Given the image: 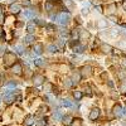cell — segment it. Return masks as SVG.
<instances>
[{
  "mask_svg": "<svg viewBox=\"0 0 126 126\" xmlns=\"http://www.w3.org/2000/svg\"><path fill=\"white\" fill-rule=\"evenodd\" d=\"M81 78H82L81 72H75V73L72 75V81H73V83H78V82L81 81Z\"/></svg>",
  "mask_w": 126,
  "mask_h": 126,
  "instance_id": "cell-10",
  "label": "cell"
},
{
  "mask_svg": "<svg viewBox=\"0 0 126 126\" xmlns=\"http://www.w3.org/2000/svg\"><path fill=\"white\" fill-rule=\"evenodd\" d=\"M72 121H73V117H72V116H69V115H67V116H64V117L62 119V122L66 126L72 125Z\"/></svg>",
  "mask_w": 126,
  "mask_h": 126,
  "instance_id": "cell-12",
  "label": "cell"
},
{
  "mask_svg": "<svg viewBox=\"0 0 126 126\" xmlns=\"http://www.w3.org/2000/svg\"><path fill=\"white\" fill-rule=\"evenodd\" d=\"M34 40H35V38H34L33 34H28V35L25 37V43H27V44H32Z\"/></svg>",
  "mask_w": 126,
  "mask_h": 126,
  "instance_id": "cell-17",
  "label": "cell"
},
{
  "mask_svg": "<svg viewBox=\"0 0 126 126\" xmlns=\"http://www.w3.org/2000/svg\"><path fill=\"white\" fill-rule=\"evenodd\" d=\"M125 94H126V91H125Z\"/></svg>",
  "mask_w": 126,
  "mask_h": 126,
  "instance_id": "cell-51",
  "label": "cell"
},
{
  "mask_svg": "<svg viewBox=\"0 0 126 126\" xmlns=\"http://www.w3.org/2000/svg\"><path fill=\"white\" fill-rule=\"evenodd\" d=\"M98 116H100V110H98V109H93V110L90 112V120H92V121H94Z\"/></svg>",
  "mask_w": 126,
  "mask_h": 126,
  "instance_id": "cell-7",
  "label": "cell"
},
{
  "mask_svg": "<svg viewBox=\"0 0 126 126\" xmlns=\"http://www.w3.org/2000/svg\"><path fill=\"white\" fill-rule=\"evenodd\" d=\"M52 9H53V3H52V1H46V10L50 12Z\"/></svg>",
  "mask_w": 126,
  "mask_h": 126,
  "instance_id": "cell-28",
  "label": "cell"
},
{
  "mask_svg": "<svg viewBox=\"0 0 126 126\" xmlns=\"http://www.w3.org/2000/svg\"><path fill=\"white\" fill-rule=\"evenodd\" d=\"M122 90H126V83H124V85H122Z\"/></svg>",
  "mask_w": 126,
  "mask_h": 126,
  "instance_id": "cell-44",
  "label": "cell"
},
{
  "mask_svg": "<svg viewBox=\"0 0 126 126\" xmlns=\"http://www.w3.org/2000/svg\"><path fill=\"white\" fill-rule=\"evenodd\" d=\"M81 75H82V77H90L92 75V67L91 66H83L81 68Z\"/></svg>",
  "mask_w": 126,
  "mask_h": 126,
  "instance_id": "cell-4",
  "label": "cell"
},
{
  "mask_svg": "<svg viewBox=\"0 0 126 126\" xmlns=\"http://www.w3.org/2000/svg\"><path fill=\"white\" fill-rule=\"evenodd\" d=\"M113 115L116 117H120V116H122V115H124V109L120 106V105H116V106L113 107Z\"/></svg>",
  "mask_w": 126,
  "mask_h": 126,
  "instance_id": "cell-6",
  "label": "cell"
},
{
  "mask_svg": "<svg viewBox=\"0 0 126 126\" xmlns=\"http://www.w3.org/2000/svg\"><path fill=\"white\" fill-rule=\"evenodd\" d=\"M53 117H54V120H57V121H61V120L63 119V116H62V113H61L59 111L54 112V115H53Z\"/></svg>",
  "mask_w": 126,
  "mask_h": 126,
  "instance_id": "cell-26",
  "label": "cell"
},
{
  "mask_svg": "<svg viewBox=\"0 0 126 126\" xmlns=\"http://www.w3.org/2000/svg\"><path fill=\"white\" fill-rule=\"evenodd\" d=\"M122 8H124V9H125V10H126V0H125V1H124V3H122Z\"/></svg>",
  "mask_w": 126,
  "mask_h": 126,
  "instance_id": "cell-43",
  "label": "cell"
},
{
  "mask_svg": "<svg viewBox=\"0 0 126 126\" xmlns=\"http://www.w3.org/2000/svg\"><path fill=\"white\" fill-rule=\"evenodd\" d=\"M9 9H10V12H12L13 14H19L20 13V5L19 4H14L13 3L12 5H10Z\"/></svg>",
  "mask_w": 126,
  "mask_h": 126,
  "instance_id": "cell-9",
  "label": "cell"
},
{
  "mask_svg": "<svg viewBox=\"0 0 126 126\" xmlns=\"http://www.w3.org/2000/svg\"><path fill=\"white\" fill-rule=\"evenodd\" d=\"M58 46H59V47H63V46H64V40L59 39V40H58Z\"/></svg>",
  "mask_w": 126,
  "mask_h": 126,
  "instance_id": "cell-37",
  "label": "cell"
},
{
  "mask_svg": "<svg viewBox=\"0 0 126 126\" xmlns=\"http://www.w3.org/2000/svg\"><path fill=\"white\" fill-rule=\"evenodd\" d=\"M61 105H62L63 107H73V105H72L68 100H62V101H61Z\"/></svg>",
  "mask_w": 126,
  "mask_h": 126,
  "instance_id": "cell-21",
  "label": "cell"
},
{
  "mask_svg": "<svg viewBox=\"0 0 126 126\" xmlns=\"http://www.w3.org/2000/svg\"><path fill=\"white\" fill-rule=\"evenodd\" d=\"M75 83H73V81H72V78H67L66 81H64V86L67 87V88H69V87H72Z\"/></svg>",
  "mask_w": 126,
  "mask_h": 126,
  "instance_id": "cell-23",
  "label": "cell"
},
{
  "mask_svg": "<svg viewBox=\"0 0 126 126\" xmlns=\"http://www.w3.org/2000/svg\"><path fill=\"white\" fill-rule=\"evenodd\" d=\"M4 58H5V61H4L5 67H10L12 64H15L16 58H15V54H14V53H12V52H6L5 56H4Z\"/></svg>",
  "mask_w": 126,
  "mask_h": 126,
  "instance_id": "cell-2",
  "label": "cell"
},
{
  "mask_svg": "<svg viewBox=\"0 0 126 126\" xmlns=\"http://www.w3.org/2000/svg\"><path fill=\"white\" fill-rule=\"evenodd\" d=\"M46 90L48 92H50V90H52V85H50V83H47V85H46Z\"/></svg>",
  "mask_w": 126,
  "mask_h": 126,
  "instance_id": "cell-36",
  "label": "cell"
},
{
  "mask_svg": "<svg viewBox=\"0 0 126 126\" xmlns=\"http://www.w3.org/2000/svg\"><path fill=\"white\" fill-rule=\"evenodd\" d=\"M122 63H124V66H125V67H126V58H125V59H124V62H122Z\"/></svg>",
  "mask_w": 126,
  "mask_h": 126,
  "instance_id": "cell-46",
  "label": "cell"
},
{
  "mask_svg": "<svg viewBox=\"0 0 126 126\" xmlns=\"http://www.w3.org/2000/svg\"><path fill=\"white\" fill-rule=\"evenodd\" d=\"M102 50L105 52V53H110V52H111V47L107 46V44H105V46H102Z\"/></svg>",
  "mask_w": 126,
  "mask_h": 126,
  "instance_id": "cell-30",
  "label": "cell"
},
{
  "mask_svg": "<svg viewBox=\"0 0 126 126\" xmlns=\"http://www.w3.org/2000/svg\"><path fill=\"white\" fill-rule=\"evenodd\" d=\"M124 115H126V109H124Z\"/></svg>",
  "mask_w": 126,
  "mask_h": 126,
  "instance_id": "cell-47",
  "label": "cell"
},
{
  "mask_svg": "<svg viewBox=\"0 0 126 126\" xmlns=\"http://www.w3.org/2000/svg\"><path fill=\"white\" fill-rule=\"evenodd\" d=\"M20 3H22L23 5H25V6H29V5H30V1H29V0H20Z\"/></svg>",
  "mask_w": 126,
  "mask_h": 126,
  "instance_id": "cell-34",
  "label": "cell"
},
{
  "mask_svg": "<svg viewBox=\"0 0 126 126\" xmlns=\"http://www.w3.org/2000/svg\"><path fill=\"white\" fill-rule=\"evenodd\" d=\"M33 124H34V117L32 116V115H29V116L25 119V125L27 126H32Z\"/></svg>",
  "mask_w": 126,
  "mask_h": 126,
  "instance_id": "cell-19",
  "label": "cell"
},
{
  "mask_svg": "<svg viewBox=\"0 0 126 126\" xmlns=\"http://www.w3.org/2000/svg\"><path fill=\"white\" fill-rule=\"evenodd\" d=\"M47 27V29H49V30H54V25H46Z\"/></svg>",
  "mask_w": 126,
  "mask_h": 126,
  "instance_id": "cell-39",
  "label": "cell"
},
{
  "mask_svg": "<svg viewBox=\"0 0 126 126\" xmlns=\"http://www.w3.org/2000/svg\"><path fill=\"white\" fill-rule=\"evenodd\" d=\"M119 78L122 79V81L126 79V73H125V71H119Z\"/></svg>",
  "mask_w": 126,
  "mask_h": 126,
  "instance_id": "cell-29",
  "label": "cell"
},
{
  "mask_svg": "<svg viewBox=\"0 0 126 126\" xmlns=\"http://www.w3.org/2000/svg\"><path fill=\"white\" fill-rule=\"evenodd\" d=\"M72 126H81V120L79 119L75 120V122H72Z\"/></svg>",
  "mask_w": 126,
  "mask_h": 126,
  "instance_id": "cell-33",
  "label": "cell"
},
{
  "mask_svg": "<svg viewBox=\"0 0 126 126\" xmlns=\"http://www.w3.org/2000/svg\"><path fill=\"white\" fill-rule=\"evenodd\" d=\"M106 27H107V22H106V20H103V19L98 20V23H97V28L98 29H105Z\"/></svg>",
  "mask_w": 126,
  "mask_h": 126,
  "instance_id": "cell-16",
  "label": "cell"
},
{
  "mask_svg": "<svg viewBox=\"0 0 126 126\" xmlns=\"http://www.w3.org/2000/svg\"><path fill=\"white\" fill-rule=\"evenodd\" d=\"M12 1H15V0H12Z\"/></svg>",
  "mask_w": 126,
  "mask_h": 126,
  "instance_id": "cell-50",
  "label": "cell"
},
{
  "mask_svg": "<svg viewBox=\"0 0 126 126\" xmlns=\"http://www.w3.org/2000/svg\"><path fill=\"white\" fill-rule=\"evenodd\" d=\"M71 46H72L73 52H75V53H82V52L85 50V47H83L82 44H78L77 40H73L72 43H71Z\"/></svg>",
  "mask_w": 126,
  "mask_h": 126,
  "instance_id": "cell-3",
  "label": "cell"
},
{
  "mask_svg": "<svg viewBox=\"0 0 126 126\" xmlns=\"http://www.w3.org/2000/svg\"><path fill=\"white\" fill-rule=\"evenodd\" d=\"M1 35H3V30H1V28H0V38H1Z\"/></svg>",
  "mask_w": 126,
  "mask_h": 126,
  "instance_id": "cell-45",
  "label": "cell"
},
{
  "mask_svg": "<svg viewBox=\"0 0 126 126\" xmlns=\"http://www.w3.org/2000/svg\"><path fill=\"white\" fill-rule=\"evenodd\" d=\"M5 49H4V47H0V57H4L5 56Z\"/></svg>",
  "mask_w": 126,
  "mask_h": 126,
  "instance_id": "cell-35",
  "label": "cell"
},
{
  "mask_svg": "<svg viewBox=\"0 0 126 126\" xmlns=\"http://www.w3.org/2000/svg\"><path fill=\"white\" fill-rule=\"evenodd\" d=\"M24 16L30 19V18H34V16H35V14H34L33 12H30V10H25V12H24Z\"/></svg>",
  "mask_w": 126,
  "mask_h": 126,
  "instance_id": "cell-24",
  "label": "cell"
},
{
  "mask_svg": "<svg viewBox=\"0 0 126 126\" xmlns=\"http://www.w3.org/2000/svg\"><path fill=\"white\" fill-rule=\"evenodd\" d=\"M4 82H3V75H0V86H3Z\"/></svg>",
  "mask_w": 126,
  "mask_h": 126,
  "instance_id": "cell-40",
  "label": "cell"
},
{
  "mask_svg": "<svg viewBox=\"0 0 126 126\" xmlns=\"http://www.w3.org/2000/svg\"><path fill=\"white\" fill-rule=\"evenodd\" d=\"M34 64L37 67H44V61L42 59V58H35L34 59Z\"/></svg>",
  "mask_w": 126,
  "mask_h": 126,
  "instance_id": "cell-18",
  "label": "cell"
},
{
  "mask_svg": "<svg viewBox=\"0 0 126 126\" xmlns=\"http://www.w3.org/2000/svg\"><path fill=\"white\" fill-rule=\"evenodd\" d=\"M56 19H57V22H58L61 25H67V24L69 23L71 16H69L68 13H59V14L56 16Z\"/></svg>",
  "mask_w": 126,
  "mask_h": 126,
  "instance_id": "cell-1",
  "label": "cell"
},
{
  "mask_svg": "<svg viewBox=\"0 0 126 126\" xmlns=\"http://www.w3.org/2000/svg\"><path fill=\"white\" fill-rule=\"evenodd\" d=\"M8 86H9V87H15L16 85H15V83H14V82H10V83H9V85H8Z\"/></svg>",
  "mask_w": 126,
  "mask_h": 126,
  "instance_id": "cell-42",
  "label": "cell"
},
{
  "mask_svg": "<svg viewBox=\"0 0 126 126\" xmlns=\"http://www.w3.org/2000/svg\"><path fill=\"white\" fill-rule=\"evenodd\" d=\"M44 81H46V78L42 76V75H35V76L33 77V83H34L35 86H40Z\"/></svg>",
  "mask_w": 126,
  "mask_h": 126,
  "instance_id": "cell-5",
  "label": "cell"
},
{
  "mask_svg": "<svg viewBox=\"0 0 126 126\" xmlns=\"http://www.w3.org/2000/svg\"><path fill=\"white\" fill-rule=\"evenodd\" d=\"M48 50L50 52V53H54V52L58 50V47L54 46V44H49V46H48Z\"/></svg>",
  "mask_w": 126,
  "mask_h": 126,
  "instance_id": "cell-25",
  "label": "cell"
},
{
  "mask_svg": "<svg viewBox=\"0 0 126 126\" xmlns=\"http://www.w3.org/2000/svg\"><path fill=\"white\" fill-rule=\"evenodd\" d=\"M82 14H88V8H83L82 9Z\"/></svg>",
  "mask_w": 126,
  "mask_h": 126,
  "instance_id": "cell-38",
  "label": "cell"
},
{
  "mask_svg": "<svg viewBox=\"0 0 126 126\" xmlns=\"http://www.w3.org/2000/svg\"><path fill=\"white\" fill-rule=\"evenodd\" d=\"M73 97H75L77 101L81 100V98H82V92H79V91H75V92H73Z\"/></svg>",
  "mask_w": 126,
  "mask_h": 126,
  "instance_id": "cell-27",
  "label": "cell"
},
{
  "mask_svg": "<svg viewBox=\"0 0 126 126\" xmlns=\"http://www.w3.org/2000/svg\"><path fill=\"white\" fill-rule=\"evenodd\" d=\"M71 37H72V40H78L79 39V30L78 29H73L72 33H71Z\"/></svg>",
  "mask_w": 126,
  "mask_h": 126,
  "instance_id": "cell-14",
  "label": "cell"
},
{
  "mask_svg": "<svg viewBox=\"0 0 126 126\" xmlns=\"http://www.w3.org/2000/svg\"><path fill=\"white\" fill-rule=\"evenodd\" d=\"M64 4L68 6V8H73V6H75V4H73V1H72V0H64Z\"/></svg>",
  "mask_w": 126,
  "mask_h": 126,
  "instance_id": "cell-31",
  "label": "cell"
},
{
  "mask_svg": "<svg viewBox=\"0 0 126 126\" xmlns=\"http://www.w3.org/2000/svg\"><path fill=\"white\" fill-rule=\"evenodd\" d=\"M0 103H1V100H0Z\"/></svg>",
  "mask_w": 126,
  "mask_h": 126,
  "instance_id": "cell-49",
  "label": "cell"
},
{
  "mask_svg": "<svg viewBox=\"0 0 126 126\" xmlns=\"http://www.w3.org/2000/svg\"><path fill=\"white\" fill-rule=\"evenodd\" d=\"M34 53L35 54H42V53H43V46H42L40 43H38V44H35L34 46Z\"/></svg>",
  "mask_w": 126,
  "mask_h": 126,
  "instance_id": "cell-13",
  "label": "cell"
},
{
  "mask_svg": "<svg viewBox=\"0 0 126 126\" xmlns=\"http://www.w3.org/2000/svg\"><path fill=\"white\" fill-rule=\"evenodd\" d=\"M34 30H35V23H32V22L28 23V25H27V32H28V33L32 34Z\"/></svg>",
  "mask_w": 126,
  "mask_h": 126,
  "instance_id": "cell-15",
  "label": "cell"
},
{
  "mask_svg": "<svg viewBox=\"0 0 126 126\" xmlns=\"http://www.w3.org/2000/svg\"><path fill=\"white\" fill-rule=\"evenodd\" d=\"M0 9H1V6H0ZM0 14H1V10H0Z\"/></svg>",
  "mask_w": 126,
  "mask_h": 126,
  "instance_id": "cell-48",
  "label": "cell"
},
{
  "mask_svg": "<svg viewBox=\"0 0 126 126\" xmlns=\"http://www.w3.org/2000/svg\"><path fill=\"white\" fill-rule=\"evenodd\" d=\"M3 22H4V16L3 14H0V24H3Z\"/></svg>",
  "mask_w": 126,
  "mask_h": 126,
  "instance_id": "cell-41",
  "label": "cell"
},
{
  "mask_svg": "<svg viewBox=\"0 0 126 126\" xmlns=\"http://www.w3.org/2000/svg\"><path fill=\"white\" fill-rule=\"evenodd\" d=\"M14 100H15V94H14L13 92H8V93L5 94V102H6L8 105L12 103Z\"/></svg>",
  "mask_w": 126,
  "mask_h": 126,
  "instance_id": "cell-8",
  "label": "cell"
},
{
  "mask_svg": "<svg viewBox=\"0 0 126 126\" xmlns=\"http://www.w3.org/2000/svg\"><path fill=\"white\" fill-rule=\"evenodd\" d=\"M14 50H15V53H16V54H23L24 48H23L22 46H16V47H14Z\"/></svg>",
  "mask_w": 126,
  "mask_h": 126,
  "instance_id": "cell-22",
  "label": "cell"
},
{
  "mask_svg": "<svg viewBox=\"0 0 126 126\" xmlns=\"http://www.w3.org/2000/svg\"><path fill=\"white\" fill-rule=\"evenodd\" d=\"M35 126H47V120L46 119H39L35 121Z\"/></svg>",
  "mask_w": 126,
  "mask_h": 126,
  "instance_id": "cell-20",
  "label": "cell"
},
{
  "mask_svg": "<svg viewBox=\"0 0 126 126\" xmlns=\"http://www.w3.org/2000/svg\"><path fill=\"white\" fill-rule=\"evenodd\" d=\"M35 22H37V24L40 25V27H46V25H47V23L44 22V20H35Z\"/></svg>",
  "mask_w": 126,
  "mask_h": 126,
  "instance_id": "cell-32",
  "label": "cell"
},
{
  "mask_svg": "<svg viewBox=\"0 0 126 126\" xmlns=\"http://www.w3.org/2000/svg\"><path fill=\"white\" fill-rule=\"evenodd\" d=\"M13 72L15 73V75H22V66H20V63H15V64H13Z\"/></svg>",
  "mask_w": 126,
  "mask_h": 126,
  "instance_id": "cell-11",
  "label": "cell"
}]
</instances>
